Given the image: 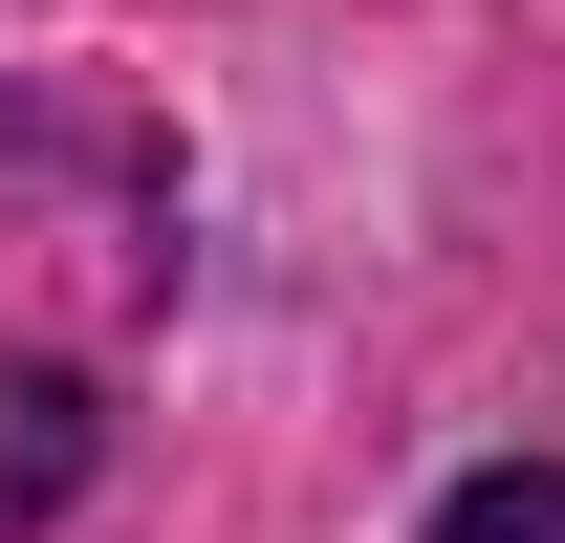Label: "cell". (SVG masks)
Masks as SVG:
<instances>
[{
  "label": "cell",
  "mask_w": 565,
  "mask_h": 543,
  "mask_svg": "<svg viewBox=\"0 0 565 543\" xmlns=\"http://www.w3.org/2000/svg\"><path fill=\"white\" fill-rule=\"evenodd\" d=\"M435 543H565V478H544V457H522V478H457Z\"/></svg>",
  "instance_id": "6da1fadb"
}]
</instances>
